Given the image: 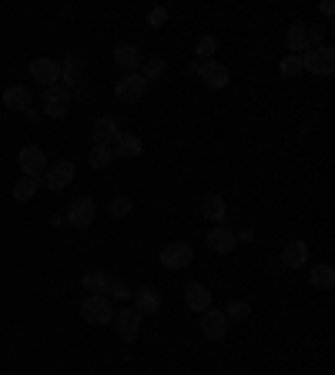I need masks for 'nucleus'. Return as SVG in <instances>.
Returning a JSON list of instances; mask_svg holds the SVG:
<instances>
[{"mask_svg": "<svg viewBox=\"0 0 335 375\" xmlns=\"http://www.w3.org/2000/svg\"><path fill=\"white\" fill-rule=\"evenodd\" d=\"M111 275L104 268H87L81 275V285L87 288V295H108V288H111Z\"/></svg>", "mask_w": 335, "mask_h": 375, "instance_id": "nucleus-20", "label": "nucleus"}, {"mask_svg": "<svg viewBox=\"0 0 335 375\" xmlns=\"http://www.w3.org/2000/svg\"><path fill=\"white\" fill-rule=\"evenodd\" d=\"M111 151H114V158H138L144 151V141L131 131H118V138L111 141Z\"/></svg>", "mask_w": 335, "mask_h": 375, "instance_id": "nucleus-14", "label": "nucleus"}, {"mask_svg": "<svg viewBox=\"0 0 335 375\" xmlns=\"http://www.w3.org/2000/svg\"><path fill=\"white\" fill-rule=\"evenodd\" d=\"M204 241H208V248H212V251H218V255H228V251H235V245H238L235 232H231V228H225V224L212 228Z\"/></svg>", "mask_w": 335, "mask_h": 375, "instance_id": "nucleus-17", "label": "nucleus"}, {"mask_svg": "<svg viewBox=\"0 0 335 375\" xmlns=\"http://www.w3.org/2000/svg\"><path fill=\"white\" fill-rule=\"evenodd\" d=\"M194 261V248L188 241H171L161 248V268L165 271H181Z\"/></svg>", "mask_w": 335, "mask_h": 375, "instance_id": "nucleus-4", "label": "nucleus"}, {"mask_svg": "<svg viewBox=\"0 0 335 375\" xmlns=\"http://www.w3.org/2000/svg\"><path fill=\"white\" fill-rule=\"evenodd\" d=\"M37 188H40V178H17V185H13V201H31L37 195Z\"/></svg>", "mask_w": 335, "mask_h": 375, "instance_id": "nucleus-27", "label": "nucleus"}, {"mask_svg": "<svg viewBox=\"0 0 335 375\" xmlns=\"http://www.w3.org/2000/svg\"><path fill=\"white\" fill-rule=\"evenodd\" d=\"M74 161H67V158H60V161H50L48 171H44V181H48L50 191H64V188L74 185Z\"/></svg>", "mask_w": 335, "mask_h": 375, "instance_id": "nucleus-8", "label": "nucleus"}, {"mask_svg": "<svg viewBox=\"0 0 335 375\" xmlns=\"http://www.w3.org/2000/svg\"><path fill=\"white\" fill-rule=\"evenodd\" d=\"M282 261H285L288 268H305L309 265V241H302V238L288 241L285 251H282Z\"/></svg>", "mask_w": 335, "mask_h": 375, "instance_id": "nucleus-21", "label": "nucleus"}, {"mask_svg": "<svg viewBox=\"0 0 335 375\" xmlns=\"http://www.w3.org/2000/svg\"><path fill=\"white\" fill-rule=\"evenodd\" d=\"M81 318L87 325H111L114 322V302L108 295H87L81 302Z\"/></svg>", "mask_w": 335, "mask_h": 375, "instance_id": "nucleus-1", "label": "nucleus"}, {"mask_svg": "<svg viewBox=\"0 0 335 375\" xmlns=\"http://www.w3.org/2000/svg\"><path fill=\"white\" fill-rule=\"evenodd\" d=\"M322 13H325V17H332V13H335V7H332V0H325V4H322Z\"/></svg>", "mask_w": 335, "mask_h": 375, "instance_id": "nucleus-35", "label": "nucleus"}, {"mask_svg": "<svg viewBox=\"0 0 335 375\" xmlns=\"http://www.w3.org/2000/svg\"><path fill=\"white\" fill-rule=\"evenodd\" d=\"M118 131H121V124L114 121V117L101 114L94 121V128H91V138H94V144H111V141L118 138Z\"/></svg>", "mask_w": 335, "mask_h": 375, "instance_id": "nucleus-22", "label": "nucleus"}, {"mask_svg": "<svg viewBox=\"0 0 335 375\" xmlns=\"http://www.w3.org/2000/svg\"><path fill=\"white\" fill-rule=\"evenodd\" d=\"M282 74H285V77H299V74H305V67H302V54H288V58L282 60Z\"/></svg>", "mask_w": 335, "mask_h": 375, "instance_id": "nucleus-33", "label": "nucleus"}, {"mask_svg": "<svg viewBox=\"0 0 335 375\" xmlns=\"http://www.w3.org/2000/svg\"><path fill=\"white\" fill-rule=\"evenodd\" d=\"M309 281L315 285V288H332L335 285V268L332 265H315V268H309Z\"/></svg>", "mask_w": 335, "mask_h": 375, "instance_id": "nucleus-29", "label": "nucleus"}, {"mask_svg": "<svg viewBox=\"0 0 335 375\" xmlns=\"http://www.w3.org/2000/svg\"><path fill=\"white\" fill-rule=\"evenodd\" d=\"M202 335L208 342H225L228 339V318H225V312H215V308L202 312Z\"/></svg>", "mask_w": 335, "mask_h": 375, "instance_id": "nucleus-11", "label": "nucleus"}, {"mask_svg": "<svg viewBox=\"0 0 335 375\" xmlns=\"http://www.w3.org/2000/svg\"><path fill=\"white\" fill-rule=\"evenodd\" d=\"M108 298H111V302H131V298H134V288L124 278H118V281H111Z\"/></svg>", "mask_w": 335, "mask_h": 375, "instance_id": "nucleus-31", "label": "nucleus"}, {"mask_svg": "<svg viewBox=\"0 0 335 375\" xmlns=\"http://www.w3.org/2000/svg\"><path fill=\"white\" fill-rule=\"evenodd\" d=\"M144 94H148V81H144L141 74H124L114 84V97H118L121 104H138V101H144Z\"/></svg>", "mask_w": 335, "mask_h": 375, "instance_id": "nucleus-5", "label": "nucleus"}, {"mask_svg": "<svg viewBox=\"0 0 335 375\" xmlns=\"http://www.w3.org/2000/svg\"><path fill=\"white\" fill-rule=\"evenodd\" d=\"M111 161H114L111 144H94V148H91V154H87V164H91L94 171H104V168H111Z\"/></svg>", "mask_w": 335, "mask_h": 375, "instance_id": "nucleus-25", "label": "nucleus"}, {"mask_svg": "<svg viewBox=\"0 0 335 375\" xmlns=\"http://www.w3.org/2000/svg\"><path fill=\"white\" fill-rule=\"evenodd\" d=\"M218 54V40L212 34L198 37V44H194V58H198V64H208V60H215Z\"/></svg>", "mask_w": 335, "mask_h": 375, "instance_id": "nucleus-28", "label": "nucleus"}, {"mask_svg": "<svg viewBox=\"0 0 335 375\" xmlns=\"http://www.w3.org/2000/svg\"><path fill=\"white\" fill-rule=\"evenodd\" d=\"M165 21H168V11H165V7H155V11L148 13V23H151V27H161Z\"/></svg>", "mask_w": 335, "mask_h": 375, "instance_id": "nucleus-34", "label": "nucleus"}, {"mask_svg": "<svg viewBox=\"0 0 335 375\" xmlns=\"http://www.w3.org/2000/svg\"><path fill=\"white\" fill-rule=\"evenodd\" d=\"M198 74H202V81L208 84V87H215V91L228 87V81H231L228 67H225V64H218V60H208V64H202V67H198Z\"/></svg>", "mask_w": 335, "mask_h": 375, "instance_id": "nucleus-18", "label": "nucleus"}, {"mask_svg": "<svg viewBox=\"0 0 335 375\" xmlns=\"http://www.w3.org/2000/svg\"><path fill=\"white\" fill-rule=\"evenodd\" d=\"M4 104L11 107V111H27L31 107V91H27L24 84H11L4 91Z\"/></svg>", "mask_w": 335, "mask_h": 375, "instance_id": "nucleus-24", "label": "nucleus"}, {"mask_svg": "<svg viewBox=\"0 0 335 375\" xmlns=\"http://www.w3.org/2000/svg\"><path fill=\"white\" fill-rule=\"evenodd\" d=\"M141 60H144L141 50L134 44H128V40H121V44L114 47V64H118L124 74H138V70H141Z\"/></svg>", "mask_w": 335, "mask_h": 375, "instance_id": "nucleus-13", "label": "nucleus"}, {"mask_svg": "<svg viewBox=\"0 0 335 375\" xmlns=\"http://www.w3.org/2000/svg\"><path fill=\"white\" fill-rule=\"evenodd\" d=\"M131 208H134L131 198H128V195H118V198L108 205V214H111V218H128V214H131Z\"/></svg>", "mask_w": 335, "mask_h": 375, "instance_id": "nucleus-32", "label": "nucleus"}, {"mask_svg": "<svg viewBox=\"0 0 335 375\" xmlns=\"http://www.w3.org/2000/svg\"><path fill=\"white\" fill-rule=\"evenodd\" d=\"M141 312H138V308H128V305H124V308H121V312H114V322H111V325L118 328V335L124 342H134L138 339V335H141Z\"/></svg>", "mask_w": 335, "mask_h": 375, "instance_id": "nucleus-6", "label": "nucleus"}, {"mask_svg": "<svg viewBox=\"0 0 335 375\" xmlns=\"http://www.w3.org/2000/svg\"><path fill=\"white\" fill-rule=\"evenodd\" d=\"M285 40H288V50L305 54L309 47L322 44V31H319V27H312V23H292V27L285 31Z\"/></svg>", "mask_w": 335, "mask_h": 375, "instance_id": "nucleus-3", "label": "nucleus"}, {"mask_svg": "<svg viewBox=\"0 0 335 375\" xmlns=\"http://www.w3.org/2000/svg\"><path fill=\"white\" fill-rule=\"evenodd\" d=\"M97 218V205L94 198H74L71 201V208H67V218L64 222L74 224V228H91Z\"/></svg>", "mask_w": 335, "mask_h": 375, "instance_id": "nucleus-10", "label": "nucleus"}, {"mask_svg": "<svg viewBox=\"0 0 335 375\" xmlns=\"http://www.w3.org/2000/svg\"><path fill=\"white\" fill-rule=\"evenodd\" d=\"M161 292L158 288H151V285H144V288H138L134 292V308L141 312V315H155V312H161Z\"/></svg>", "mask_w": 335, "mask_h": 375, "instance_id": "nucleus-19", "label": "nucleus"}, {"mask_svg": "<svg viewBox=\"0 0 335 375\" xmlns=\"http://www.w3.org/2000/svg\"><path fill=\"white\" fill-rule=\"evenodd\" d=\"M165 70H168L165 58H148V60H141V70H138V74L151 84V81H161V77H165Z\"/></svg>", "mask_w": 335, "mask_h": 375, "instance_id": "nucleus-26", "label": "nucleus"}, {"mask_svg": "<svg viewBox=\"0 0 335 375\" xmlns=\"http://www.w3.org/2000/svg\"><path fill=\"white\" fill-rule=\"evenodd\" d=\"M81 74H84V54H77V50H71L67 58H64V64H60V87H77L81 84Z\"/></svg>", "mask_w": 335, "mask_h": 375, "instance_id": "nucleus-16", "label": "nucleus"}, {"mask_svg": "<svg viewBox=\"0 0 335 375\" xmlns=\"http://www.w3.org/2000/svg\"><path fill=\"white\" fill-rule=\"evenodd\" d=\"M185 305H188L192 312H208V308H212V292H208V285L188 281V285H185Z\"/></svg>", "mask_w": 335, "mask_h": 375, "instance_id": "nucleus-15", "label": "nucleus"}, {"mask_svg": "<svg viewBox=\"0 0 335 375\" xmlns=\"http://www.w3.org/2000/svg\"><path fill=\"white\" fill-rule=\"evenodd\" d=\"M44 114L48 117H64L67 111H71V91L67 87H60V84H50V87H44Z\"/></svg>", "mask_w": 335, "mask_h": 375, "instance_id": "nucleus-7", "label": "nucleus"}, {"mask_svg": "<svg viewBox=\"0 0 335 375\" xmlns=\"http://www.w3.org/2000/svg\"><path fill=\"white\" fill-rule=\"evenodd\" d=\"M302 67L309 70V74H315V77H329L335 70V50L332 47H309L305 54H302Z\"/></svg>", "mask_w": 335, "mask_h": 375, "instance_id": "nucleus-2", "label": "nucleus"}, {"mask_svg": "<svg viewBox=\"0 0 335 375\" xmlns=\"http://www.w3.org/2000/svg\"><path fill=\"white\" fill-rule=\"evenodd\" d=\"M31 77L40 81L44 87L60 84V64H57V60H50V58H34V60H31Z\"/></svg>", "mask_w": 335, "mask_h": 375, "instance_id": "nucleus-12", "label": "nucleus"}, {"mask_svg": "<svg viewBox=\"0 0 335 375\" xmlns=\"http://www.w3.org/2000/svg\"><path fill=\"white\" fill-rule=\"evenodd\" d=\"M202 214L208 218V222H218V224H221L228 218L225 198H221V195H215V191H212V195H204V198H202Z\"/></svg>", "mask_w": 335, "mask_h": 375, "instance_id": "nucleus-23", "label": "nucleus"}, {"mask_svg": "<svg viewBox=\"0 0 335 375\" xmlns=\"http://www.w3.org/2000/svg\"><path fill=\"white\" fill-rule=\"evenodd\" d=\"M251 315V305L248 302H241V298H231L225 308V318L228 322H245V318Z\"/></svg>", "mask_w": 335, "mask_h": 375, "instance_id": "nucleus-30", "label": "nucleus"}, {"mask_svg": "<svg viewBox=\"0 0 335 375\" xmlns=\"http://www.w3.org/2000/svg\"><path fill=\"white\" fill-rule=\"evenodd\" d=\"M17 164H21V171H24L27 178H44V171H48V154L40 151L37 144H27V148H21V154H17Z\"/></svg>", "mask_w": 335, "mask_h": 375, "instance_id": "nucleus-9", "label": "nucleus"}]
</instances>
